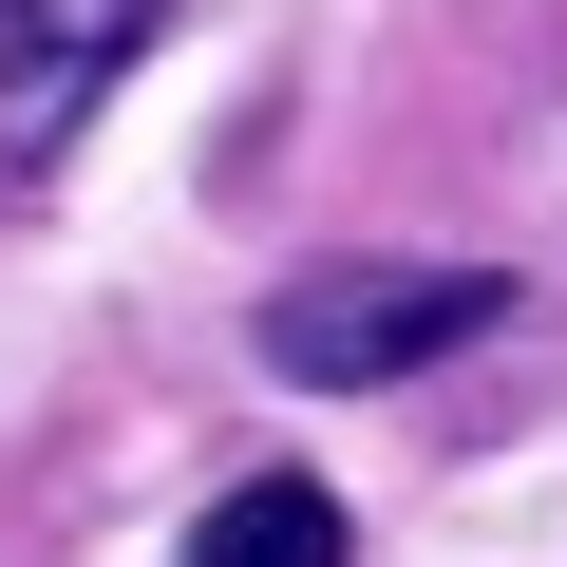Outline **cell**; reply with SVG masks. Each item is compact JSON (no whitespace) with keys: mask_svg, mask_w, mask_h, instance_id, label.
<instances>
[{"mask_svg":"<svg viewBox=\"0 0 567 567\" xmlns=\"http://www.w3.org/2000/svg\"><path fill=\"white\" fill-rule=\"evenodd\" d=\"M492 322H511V265H284L265 284V379L379 398V379H435Z\"/></svg>","mask_w":567,"mask_h":567,"instance_id":"obj_1","label":"cell"},{"mask_svg":"<svg viewBox=\"0 0 567 567\" xmlns=\"http://www.w3.org/2000/svg\"><path fill=\"white\" fill-rule=\"evenodd\" d=\"M189 20V0H0V208L58 189V152L114 114V76Z\"/></svg>","mask_w":567,"mask_h":567,"instance_id":"obj_2","label":"cell"},{"mask_svg":"<svg viewBox=\"0 0 567 567\" xmlns=\"http://www.w3.org/2000/svg\"><path fill=\"white\" fill-rule=\"evenodd\" d=\"M189 567H360V529H341L322 473H227L208 529H189Z\"/></svg>","mask_w":567,"mask_h":567,"instance_id":"obj_3","label":"cell"}]
</instances>
